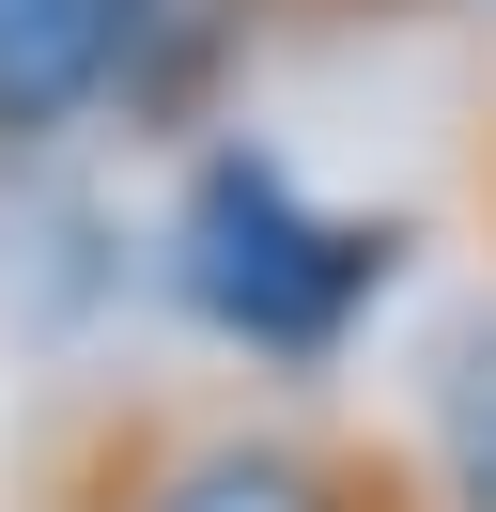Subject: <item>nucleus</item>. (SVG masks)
Returning <instances> with one entry per match:
<instances>
[{
	"label": "nucleus",
	"instance_id": "nucleus-3",
	"mask_svg": "<svg viewBox=\"0 0 496 512\" xmlns=\"http://www.w3.org/2000/svg\"><path fill=\"white\" fill-rule=\"evenodd\" d=\"M124 0H0V156H47L109 109Z\"/></svg>",
	"mask_w": 496,
	"mask_h": 512
},
{
	"label": "nucleus",
	"instance_id": "nucleus-2",
	"mask_svg": "<svg viewBox=\"0 0 496 512\" xmlns=\"http://www.w3.org/2000/svg\"><path fill=\"white\" fill-rule=\"evenodd\" d=\"M31 512H434L419 466L279 404H93L47 435Z\"/></svg>",
	"mask_w": 496,
	"mask_h": 512
},
{
	"label": "nucleus",
	"instance_id": "nucleus-5",
	"mask_svg": "<svg viewBox=\"0 0 496 512\" xmlns=\"http://www.w3.org/2000/svg\"><path fill=\"white\" fill-rule=\"evenodd\" d=\"M481 202H496V171H481Z\"/></svg>",
	"mask_w": 496,
	"mask_h": 512
},
{
	"label": "nucleus",
	"instance_id": "nucleus-4",
	"mask_svg": "<svg viewBox=\"0 0 496 512\" xmlns=\"http://www.w3.org/2000/svg\"><path fill=\"white\" fill-rule=\"evenodd\" d=\"M419 497H434V512H496V295L450 311V342H434V388H419Z\"/></svg>",
	"mask_w": 496,
	"mask_h": 512
},
{
	"label": "nucleus",
	"instance_id": "nucleus-1",
	"mask_svg": "<svg viewBox=\"0 0 496 512\" xmlns=\"http://www.w3.org/2000/svg\"><path fill=\"white\" fill-rule=\"evenodd\" d=\"M403 280V218H357V202H310L295 156L264 140H202L186 156V202H171V295L217 357L310 388L357 357V326L388 311Z\"/></svg>",
	"mask_w": 496,
	"mask_h": 512
}]
</instances>
